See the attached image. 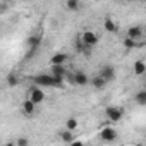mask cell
<instances>
[{
	"instance_id": "6da1fadb",
	"label": "cell",
	"mask_w": 146,
	"mask_h": 146,
	"mask_svg": "<svg viewBox=\"0 0 146 146\" xmlns=\"http://www.w3.org/2000/svg\"><path fill=\"white\" fill-rule=\"evenodd\" d=\"M33 81H35V84H38L41 88H62L65 78L53 76L50 72V74H38V76H35Z\"/></svg>"
},
{
	"instance_id": "7a4b0ae2",
	"label": "cell",
	"mask_w": 146,
	"mask_h": 146,
	"mask_svg": "<svg viewBox=\"0 0 146 146\" xmlns=\"http://www.w3.org/2000/svg\"><path fill=\"white\" fill-rule=\"evenodd\" d=\"M41 41H43V36L41 35H31V36H28V40H26V45H28V48H29V52L26 53V58H31L36 52H38V48L41 46Z\"/></svg>"
},
{
	"instance_id": "3957f363",
	"label": "cell",
	"mask_w": 146,
	"mask_h": 146,
	"mask_svg": "<svg viewBox=\"0 0 146 146\" xmlns=\"http://www.w3.org/2000/svg\"><path fill=\"white\" fill-rule=\"evenodd\" d=\"M117 137H119V132H117L115 127L107 125L100 131V139L105 141V143H113V141H117Z\"/></svg>"
},
{
	"instance_id": "277c9868",
	"label": "cell",
	"mask_w": 146,
	"mask_h": 146,
	"mask_svg": "<svg viewBox=\"0 0 146 146\" xmlns=\"http://www.w3.org/2000/svg\"><path fill=\"white\" fill-rule=\"evenodd\" d=\"M28 98H31L36 105H40V103L45 100V91H43V88H41V86H38V84L31 86V88H29V91H28Z\"/></svg>"
},
{
	"instance_id": "5b68a950",
	"label": "cell",
	"mask_w": 146,
	"mask_h": 146,
	"mask_svg": "<svg viewBox=\"0 0 146 146\" xmlns=\"http://www.w3.org/2000/svg\"><path fill=\"white\" fill-rule=\"evenodd\" d=\"M105 115H107V119H108L110 122L117 124V122H120V120H122V117H124V110H122V108H119V107H107Z\"/></svg>"
},
{
	"instance_id": "8992f818",
	"label": "cell",
	"mask_w": 146,
	"mask_h": 146,
	"mask_svg": "<svg viewBox=\"0 0 146 146\" xmlns=\"http://www.w3.org/2000/svg\"><path fill=\"white\" fill-rule=\"evenodd\" d=\"M79 36H81V38H83V41H84L86 45H90V46H96V45H98V41H100V36H98L95 31H90V29L83 31Z\"/></svg>"
},
{
	"instance_id": "52a82bcc",
	"label": "cell",
	"mask_w": 146,
	"mask_h": 146,
	"mask_svg": "<svg viewBox=\"0 0 146 146\" xmlns=\"http://www.w3.org/2000/svg\"><path fill=\"white\" fill-rule=\"evenodd\" d=\"M98 74H100L102 78H105V79L110 83V81H113V79H115L117 72H115V67H113V65H110V64H105V65H102V69H100V72H98Z\"/></svg>"
},
{
	"instance_id": "ba28073f",
	"label": "cell",
	"mask_w": 146,
	"mask_h": 146,
	"mask_svg": "<svg viewBox=\"0 0 146 146\" xmlns=\"http://www.w3.org/2000/svg\"><path fill=\"white\" fill-rule=\"evenodd\" d=\"M90 83H91V78L86 74V72H83V70L74 72V84L76 86H86Z\"/></svg>"
},
{
	"instance_id": "9c48e42d",
	"label": "cell",
	"mask_w": 146,
	"mask_h": 146,
	"mask_svg": "<svg viewBox=\"0 0 146 146\" xmlns=\"http://www.w3.org/2000/svg\"><path fill=\"white\" fill-rule=\"evenodd\" d=\"M21 108H23V113H24L26 117H31V115L35 113V110H36V103H35L31 98H26V100L21 103Z\"/></svg>"
},
{
	"instance_id": "30bf717a",
	"label": "cell",
	"mask_w": 146,
	"mask_h": 146,
	"mask_svg": "<svg viewBox=\"0 0 146 146\" xmlns=\"http://www.w3.org/2000/svg\"><path fill=\"white\" fill-rule=\"evenodd\" d=\"M50 72H52L53 76H58V78H65L69 74L65 64H52L50 65Z\"/></svg>"
},
{
	"instance_id": "8fae6325",
	"label": "cell",
	"mask_w": 146,
	"mask_h": 146,
	"mask_svg": "<svg viewBox=\"0 0 146 146\" xmlns=\"http://www.w3.org/2000/svg\"><path fill=\"white\" fill-rule=\"evenodd\" d=\"M125 36H129V38H132V40L139 41V40H141V38L144 36V29H143L141 26H131V28L127 29Z\"/></svg>"
},
{
	"instance_id": "7c38bea8",
	"label": "cell",
	"mask_w": 146,
	"mask_h": 146,
	"mask_svg": "<svg viewBox=\"0 0 146 146\" xmlns=\"http://www.w3.org/2000/svg\"><path fill=\"white\" fill-rule=\"evenodd\" d=\"M76 48H78V52H79V53H86V55H90L93 46L86 45V43L83 41V38H81V36H78V40H76Z\"/></svg>"
},
{
	"instance_id": "4fadbf2b",
	"label": "cell",
	"mask_w": 146,
	"mask_h": 146,
	"mask_svg": "<svg viewBox=\"0 0 146 146\" xmlns=\"http://www.w3.org/2000/svg\"><path fill=\"white\" fill-rule=\"evenodd\" d=\"M91 84H93V88L95 90H103L107 84H108V81L105 79V78H102L100 74L98 76H95V78H91Z\"/></svg>"
},
{
	"instance_id": "5bb4252c",
	"label": "cell",
	"mask_w": 146,
	"mask_h": 146,
	"mask_svg": "<svg viewBox=\"0 0 146 146\" xmlns=\"http://www.w3.org/2000/svg\"><path fill=\"white\" fill-rule=\"evenodd\" d=\"M67 60H69V55L64 53V52H58V53L52 55V58H50V65H52V64H65Z\"/></svg>"
},
{
	"instance_id": "9a60e30c",
	"label": "cell",
	"mask_w": 146,
	"mask_h": 146,
	"mask_svg": "<svg viewBox=\"0 0 146 146\" xmlns=\"http://www.w3.org/2000/svg\"><path fill=\"white\" fill-rule=\"evenodd\" d=\"M146 72V62L144 60H136L134 62V74L136 76H143Z\"/></svg>"
},
{
	"instance_id": "2e32d148",
	"label": "cell",
	"mask_w": 146,
	"mask_h": 146,
	"mask_svg": "<svg viewBox=\"0 0 146 146\" xmlns=\"http://www.w3.org/2000/svg\"><path fill=\"white\" fill-rule=\"evenodd\" d=\"M103 28H105V31L107 33H117V23L113 21V19H105L103 21Z\"/></svg>"
},
{
	"instance_id": "e0dca14e",
	"label": "cell",
	"mask_w": 146,
	"mask_h": 146,
	"mask_svg": "<svg viewBox=\"0 0 146 146\" xmlns=\"http://www.w3.org/2000/svg\"><path fill=\"white\" fill-rule=\"evenodd\" d=\"M122 45H124V48H127V50H132V48L141 46L139 41H136V40H132V38H129V36H125V38L122 40Z\"/></svg>"
},
{
	"instance_id": "ac0fdd59",
	"label": "cell",
	"mask_w": 146,
	"mask_h": 146,
	"mask_svg": "<svg viewBox=\"0 0 146 146\" xmlns=\"http://www.w3.org/2000/svg\"><path fill=\"white\" fill-rule=\"evenodd\" d=\"M58 136H60V139H62L64 143H67V144H70L72 141H74V136H72V131H70V129L60 131V132H58Z\"/></svg>"
},
{
	"instance_id": "d6986e66",
	"label": "cell",
	"mask_w": 146,
	"mask_h": 146,
	"mask_svg": "<svg viewBox=\"0 0 146 146\" xmlns=\"http://www.w3.org/2000/svg\"><path fill=\"white\" fill-rule=\"evenodd\" d=\"M134 100H136V103H137V105L146 107V90L137 91V93H136V96H134Z\"/></svg>"
},
{
	"instance_id": "ffe728a7",
	"label": "cell",
	"mask_w": 146,
	"mask_h": 146,
	"mask_svg": "<svg viewBox=\"0 0 146 146\" xmlns=\"http://www.w3.org/2000/svg\"><path fill=\"white\" fill-rule=\"evenodd\" d=\"M65 7H67V11H70V12H78L79 7H81V4H79V0H67V2H65Z\"/></svg>"
},
{
	"instance_id": "44dd1931",
	"label": "cell",
	"mask_w": 146,
	"mask_h": 146,
	"mask_svg": "<svg viewBox=\"0 0 146 146\" xmlns=\"http://www.w3.org/2000/svg\"><path fill=\"white\" fill-rule=\"evenodd\" d=\"M65 127H67V129H70V131H76V129H78V119H74V117L67 119V122H65Z\"/></svg>"
},
{
	"instance_id": "7402d4cb",
	"label": "cell",
	"mask_w": 146,
	"mask_h": 146,
	"mask_svg": "<svg viewBox=\"0 0 146 146\" xmlns=\"http://www.w3.org/2000/svg\"><path fill=\"white\" fill-rule=\"evenodd\" d=\"M7 84H9L11 88H14V86H17V84H19V78H17L16 74H11V76L7 78Z\"/></svg>"
},
{
	"instance_id": "603a6c76",
	"label": "cell",
	"mask_w": 146,
	"mask_h": 146,
	"mask_svg": "<svg viewBox=\"0 0 146 146\" xmlns=\"http://www.w3.org/2000/svg\"><path fill=\"white\" fill-rule=\"evenodd\" d=\"M29 144V139L28 137H19L16 143H14V146H28Z\"/></svg>"
},
{
	"instance_id": "cb8c5ba5",
	"label": "cell",
	"mask_w": 146,
	"mask_h": 146,
	"mask_svg": "<svg viewBox=\"0 0 146 146\" xmlns=\"http://www.w3.org/2000/svg\"><path fill=\"white\" fill-rule=\"evenodd\" d=\"M137 2H146V0H137Z\"/></svg>"
}]
</instances>
